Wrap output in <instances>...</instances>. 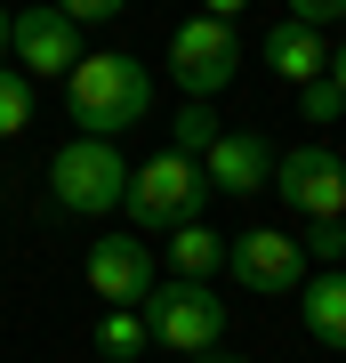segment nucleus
Returning <instances> with one entry per match:
<instances>
[{"label":"nucleus","mask_w":346,"mask_h":363,"mask_svg":"<svg viewBox=\"0 0 346 363\" xmlns=\"http://www.w3.org/2000/svg\"><path fill=\"white\" fill-rule=\"evenodd\" d=\"M202 202H209V178H202V162L193 154H154L145 169H129V226H145V234H169V226H185V218H202Z\"/></svg>","instance_id":"obj_3"},{"label":"nucleus","mask_w":346,"mask_h":363,"mask_svg":"<svg viewBox=\"0 0 346 363\" xmlns=\"http://www.w3.org/2000/svg\"><path fill=\"white\" fill-rule=\"evenodd\" d=\"M226 267H233V283L258 291V298H274V291H298V283H306V250H298L290 234H274V226L233 234V242H226Z\"/></svg>","instance_id":"obj_8"},{"label":"nucleus","mask_w":346,"mask_h":363,"mask_svg":"<svg viewBox=\"0 0 346 363\" xmlns=\"http://www.w3.org/2000/svg\"><path fill=\"white\" fill-rule=\"evenodd\" d=\"M218 130H226V121L209 113V97H185V105H178V121H169V154H202Z\"/></svg>","instance_id":"obj_15"},{"label":"nucleus","mask_w":346,"mask_h":363,"mask_svg":"<svg viewBox=\"0 0 346 363\" xmlns=\"http://www.w3.org/2000/svg\"><path fill=\"white\" fill-rule=\"evenodd\" d=\"M0 57H8V9H0Z\"/></svg>","instance_id":"obj_23"},{"label":"nucleus","mask_w":346,"mask_h":363,"mask_svg":"<svg viewBox=\"0 0 346 363\" xmlns=\"http://www.w3.org/2000/svg\"><path fill=\"white\" fill-rule=\"evenodd\" d=\"M169 267H178V274H193V283H209V274L226 267V242H218L202 218H185V226H169Z\"/></svg>","instance_id":"obj_13"},{"label":"nucleus","mask_w":346,"mask_h":363,"mask_svg":"<svg viewBox=\"0 0 346 363\" xmlns=\"http://www.w3.org/2000/svg\"><path fill=\"white\" fill-rule=\"evenodd\" d=\"M81 274H89V291L105 298V307H137V298L154 291V250H145L137 234H97Z\"/></svg>","instance_id":"obj_9"},{"label":"nucleus","mask_w":346,"mask_h":363,"mask_svg":"<svg viewBox=\"0 0 346 363\" xmlns=\"http://www.w3.org/2000/svg\"><path fill=\"white\" fill-rule=\"evenodd\" d=\"M25 121H33V81L0 65V138H25Z\"/></svg>","instance_id":"obj_16"},{"label":"nucleus","mask_w":346,"mask_h":363,"mask_svg":"<svg viewBox=\"0 0 346 363\" xmlns=\"http://www.w3.org/2000/svg\"><path fill=\"white\" fill-rule=\"evenodd\" d=\"M298 113H306V121H338V113H346L338 81H330V73H322V81H306V89H298Z\"/></svg>","instance_id":"obj_18"},{"label":"nucleus","mask_w":346,"mask_h":363,"mask_svg":"<svg viewBox=\"0 0 346 363\" xmlns=\"http://www.w3.org/2000/svg\"><path fill=\"white\" fill-rule=\"evenodd\" d=\"M8 57L25 81H64L81 57V25L57 9V0H40V9H16L8 16Z\"/></svg>","instance_id":"obj_7"},{"label":"nucleus","mask_w":346,"mask_h":363,"mask_svg":"<svg viewBox=\"0 0 346 363\" xmlns=\"http://www.w3.org/2000/svg\"><path fill=\"white\" fill-rule=\"evenodd\" d=\"M258 57H266V73H282V81H322V65H330V49H322V33L314 25H298V16H282L266 40H258Z\"/></svg>","instance_id":"obj_11"},{"label":"nucleus","mask_w":346,"mask_h":363,"mask_svg":"<svg viewBox=\"0 0 346 363\" xmlns=\"http://www.w3.org/2000/svg\"><path fill=\"white\" fill-rule=\"evenodd\" d=\"M145 339H154V331H145V315H137V307H113V315L97 323V355H105V363H137Z\"/></svg>","instance_id":"obj_14"},{"label":"nucleus","mask_w":346,"mask_h":363,"mask_svg":"<svg viewBox=\"0 0 346 363\" xmlns=\"http://www.w3.org/2000/svg\"><path fill=\"white\" fill-rule=\"evenodd\" d=\"M209 363H242V355H218V347H209Z\"/></svg>","instance_id":"obj_24"},{"label":"nucleus","mask_w":346,"mask_h":363,"mask_svg":"<svg viewBox=\"0 0 346 363\" xmlns=\"http://www.w3.org/2000/svg\"><path fill=\"white\" fill-rule=\"evenodd\" d=\"M64 105H73L81 138H121L154 113V73L129 49H81L73 73H64Z\"/></svg>","instance_id":"obj_1"},{"label":"nucleus","mask_w":346,"mask_h":363,"mask_svg":"<svg viewBox=\"0 0 346 363\" xmlns=\"http://www.w3.org/2000/svg\"><path fill=\"white\" fill-rule=\"evenodd\" d=\"M298 315H306V339H314V347L346 355V267H322L314 283H306V298H298Z\"/></svg>","instance_id":"obj_12"},{"label":"nucleus","mask_w":346,"mask_h":363,"mask_svg":"<svg viewBox=\"0 0 346 363\" xmlns=\"http://www.w3.org/2000/svg\"><path fill=\"white\" fill-rule=\"evenodd\" d=\"M193 162H202L209 194H233V202H250L258 186L274 178V145L258 138V130H218V138H209V145H202Z\"/></svg>","instance_id":"obj_10"},{"label":"nucleus","mask_w":346,"mask_h":363,"mask_svg":"<svg viewBox=\"0 0 346 363\" xmlns=\"http://www.w3.org/2000/svg\"><path fill=\"white\" fill-rule=\"evenodd\" d=\"M290 16H298V25H338V16H346V0H290Z\"/></svg>","instance_id":"obj_20"},{"label":"nucleus","mask_w":346,"mask_h":363,"mask_svg":"<svg viewBox=\"0 0 346 363\" xmlns=\"http://www.w3.org/2000/svg\"><path fill=\"white\" fill-rule=\"evenodd\" d=\"M49 186H57V210L105 218V210H121V194H129V162H121L113 138H73V145H57Z\"/></svg>","instance_id":"obj_4"},{"label":"nucleus","mask_w":346,"mask_h":363,"mask_svg":"<svg viewBox=\"0 0 346 363\" xmlns=\"http://www.w3.org/2000/svg\"><path fill=\"white\" fill-rule=\"evenodd\" d=\"M306 267H338L346 259V218H306Z\"/></svg>","instance_id":"obj_17"},{"label":"nucleus","mask_w":346,"mask_h":363,"mask_svg":"<svg viewBox=\"0 0 346 363\" xmlns=\"http://www.w3.org/2000/svg\"><path fill=\"white\" fill-rule=\"evenodd\" d=\"M64 16H73V25H113V16L129 9V0H57Z\"/></svg>","instance_id":"obj_19"},{"label":"nucleus","mask_w":346,"mask_h":363,"mask_svg":"<svg viewBox=\"0 0 346 363\" xmlns=\"http://www.w3.org/2000/svg\"><path fill=\"white\" fill-rule=\"evenodd\" d=\"M330 81H338V97H346V49H330Z\"/></svg>","instance_id":"obj_22"},{"label":"nucleus","mask_w":346,"mask_h":363,"mask_svg":"<svg viewBox=\"0 0 346 363\" xmlns=\"http://www.w3.org/2000/svg\"><path fill=\"white\" fill-rule=\"evenodd\" d=\"M233 73H242V40H233V25L193 9L185 25L169 33V81H178L185 97H218Z\"/></svg>","instance_id":"obj_5"},{"label":"nucleus","mask_w":346,"mask_h":363,"mask_svg":"<svg viewBox=\"0 0 346 363\" xmlns=\"http://www.w3.org/2000/svg\"><path fill=\"white\" fill-rule=\"evenodd\" d=\"M137 315H145V331H154L161 347H178V355H209L226 339V298L209 291V283H193V274L154 283V291L137 298Z\"/></svg>","instance_id":"obj_2"},{"label":"nucleus","mask_w":346,"mask_h":363,"mask_svg":"<svg viewBox=\"0 0 346 363\" xmlns=\"http://www.w3.org/2000/svg\"><path fill=\"white\" fill-rule=\"evenodd\" d=\"M266 194H282L298 218H346V162L330 145H298V154H274Z\"/></svg>","instance_id":"obj_6"},{"label":"nucleus","mask_w":346,"mask_h":363,"mask_svg":"<svg viewBox=\"0 0 346 363\" xmlns=\"http://www.w3.org/2000/svg\"><path fill=\"white\" fill-rule=\"evenodd\" d=\"M193 9H202V16H226V25H233V16L250 9V0H193Z\"/></svg>","instance_id":"obj_21"}]
</instances>
